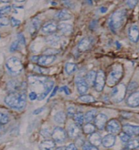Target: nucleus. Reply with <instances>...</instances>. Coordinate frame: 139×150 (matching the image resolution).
<instances>
[{"instance_id":"obj_56","label":"nucleus","mask_w":139,"mask_h":150,"mask_svg":"<svg viewBox=\"0 0 139 150\" xmlns=\"http://www.w3.org/2000/svg\"><path fill=\"white\" fill-rule=\"evenodd\" d=\"M116 44H117V48H118V49H119V48H120V44H119V43L118 42H116Z\"/></svg>"},{"instance_id":"obj_47","label":"nucleus","mask_w":139,"mask_h":150,"mask_svg":"<svg viewBox=\"0 0 139 150\" xmlns=\"http://www.w3.org/2000/svg\"><path fill=\"white\" fill-rule=\"evenodd\" d=\"M137 87H138V85H137L136 82L133 81L129 85V87H128V91H132L135 90V89L137 88Z\"/></svg>"},{"instance_id":"obj_11","label":"nucleus","mask_w":139,"mask_h":150,"mask_svg":"<svg viewBox=\"0 0 139 150\" xmlns=\"http://www.w3.org/2000/svg\"><path fill=\"white\" fill-rule=\"evenodd\" d=\"M53 85H54V83H53V81H50L49 80L46 83V84L42 87V92L41 93L37 95V99L38 100H42L45 98L46 96L49 95L50 92L51 91L52 88H53Z\"/></svg>"},{"instance_id":"obj_38","label":"nucleus","mask_w":139,"mask_h":150,"mask_svg":"<svg viewBox=\"0 0 139 150\" xmlns=\"http://www.w3.org/2000/svg\"><path fill=\"white\" fill-rule=\"evenodd\" d=\"M82 147V150H99L97 147L93 145L90 142H84Z\"/></svg>"},{"instance_id":"obj_29","label":"nucleus","mask_w":139,"mask_h":150,"mask_svg":"<svg viewBox=\"0 0 139 150\" xmlns=\"http://www.w3.org/2000/svg\"><path fill=\"white\" fill-rule=\"evenodd\" d=\"M77 67L76 64L72 63V62H67V63L65 64V72L69 75L72 74L73 73L75 72L77 70Z\"/></svg>"},{"instance_id":"obj_59","label":"nucleus","mask_w":139,"mask_h":150,"mask_svg":"<svg viewBox=\"0 0 139 150\" xmlns=\"http://www.w3.org/2000/svg\"><path fill=\"white\" fill-rule=\"evenodd\" d=\"M0 38H1V36H0Z\"/></svg>"},{"instance_id":"obj_54","label":"nucleus","mask_w":139,"mask_h":150,"mask_svg":"<svg viewBox=\"0 0 139 150\" xmlns=\"http://www.w3.org/2000/svg\"><path fill=\"white\" fill-rule=\"evenodd\" d=\"M11 0H0V3H8Z\"/></svg>"},{"instance_id":"obj_57","label":"nucleus","mask_w":139,"mask_h":150,"mask_svg":"<svg viewBox=\"0 0 139 150\" xmlns=\"http://www.w3.org/2000/svg\"><path fill=\"white\" fill-rule=\"evenodd\" d=\"M15 1H16L17 2H23V1H25L26 0H15Z\"/></svg>"},{"instance_id":"obj_45","label":"nucleus","mask_w":139,"mask_h":150,"mask_svg":"<svg viewBox=\"0 0 139 150\" xmlns=\"http://www.w3.org/2000/svg\"><path fill=\"white\" fill-rule=\"evenodd\" d=\"M10 23H11V25L13 27H17L21 24V21H19V20H18L16 18H15L12 17L11 18Z\"/></svg>"},{"instance_id":"obj_43","label":"nucleus","mask_w":139,"mask_h":150,"mask_svg":"<svg viewBox=\"0 0 139 150\" xmlns=\"http://www.w3.org/2000/svg\"><path fill=\"white\" fill-rule=\"evenodd\" d=\"M75 113H76L75 109H74V107H70V108H68V109H67V114L68 117H73L74 114H75Z\"/></svg>"},{"instance_id":"obj_35","label":"nucleus","mask_w":139,"mask_h":150,"mask_svg":"<svg viewBox=\"0 0 139 150\" xmlns=\"http://www.w3.org/2000/svg\"><path fill=\"white\" fill-rule=\"evenodd\" d=\"M11 11V6H9V5L0 7V17H2L4 16L9 13Z\"/></svg>"},{"instance_id":"obj_20","label":"nucleus","mask_w":139,"mask_h":150,"mask_svg":"<svg viewBox=\"0 0 139 150\" xmlns=\"http://www.w3.org/2000/svg\"><path fill=\"white\" fill-rule=\"evenodd\" d=\"M91 44V39L88 37H85L81 39V41L79 42L77 46V49L79 51L84 52V51H86L90 48Z\"/></svg>"},{"instance_id":"obj_6","label":"nucleus","mask_w":139,"mask_h":150,"mask_svg":"<svg viewBox=\"0 0 139 150\" xmlns=\"http://www.w3.org/2000/svg\"><path fill=\"white\" fill-rule=\"evenodd\" d=\"M106 74L103 71L100 70L96 73V76L94 81V88L97 92H101L106 85Z\"/></svg>"},{"instance_id":"obj_8","label":"nucleus","mask_w":139,"mask_h":150,"mask_svg":"<svg viewBox=\"0 0 139 150\" xmlns=\"http://www.w3.org/2000/svg\"><path fill=\"white\" fill-rule=\"evenodd\" d=\"M106 128V131L110 134L118 133L120 132L121 129H122V126H121L120 123L117 119H111L109 121H107Z\"/></svg>"},{"instance_id":"obj_27","label":"nucleus","mask_w":139,"mask_h":150,"mask_svg":"<svg viewBox=\"0 0 139 150\" xmlns=\"http://www.w3.org/2000/svg\"><path fill=\"white\" fill-rule=\"evenodd\" d=\"M96 76V72L94 70H91L87 73V74L86 75V78H85V80H86L88 86H94Z\"/></svg>"},{"instance_id":"obj_17","label":"nucleus","mask_w":139,"mask_h":150,"mask_svg":"<svg viewBox=\"0 0 139 150\" xmlns=\"http://www.w3.org/2000/svg\"><path fill=\"white\" fill-rule=\"evenodd\" d=\"M122 131L127 133L130 136L133 135H139V126H133L130 124H125L122 127Z\"/></svg>"},{"instance_id":"obj_49","label":"nucleus","mask_w":139,"mask_h":150,"mask_svg":"<svg viewBox=\"0 0 139 150\" xmlns=\"http://www.w3.org/2000/svg\"><path fill=\"white\" fill-rule=\"evenodd\" d=\"M65 150H78L77 147L74 144L71 143L68 146H67L66 148H65Z\"/></svg>"},{"instance_id":"obj_30","label":"nucleus","mask_w":139,"mask_h":150,"mask_svg":"<svg viewBox=\"0 0 139 150\" xmlns=\"http://www.w3.org/2000/svg\"><path fill=\"white\" fill-rule=\"evenodd\" d=\"M54 120L58 124H63L66 120V116L63 112H58L54 115Z\"/></svg>"},{"instance_id":"obj_52","label":"nucleus","mask_w":139,"mask_h":150,"mask_svg":"<svg viewBox=\"0 0 139 150\" xmlns=\"http://www.w3.org/2000/svg\"><path fill=\"white\" fill-rule=\"evenodd\" d=\"M107 11H108V8H107L106 7L103 6V7H101V8H100V11H101L102 13H106Z\"/></svg>"},{"instance_id":"obj_44","label":"nucleus","mask_w":139,"mask_h":150,"mask_svg":"<svg viewBox=\"0 0 139 150\" xmlns=\"http://www.w3.org/2000/svg\"><path fill=\"white\" fill-rule=\"evenodd\" d=\"M18 41L19 42V44H22V45H26V38L23 36L22 34H18Z\"/></svg>"},{"instance_id":"obj_2","label":"nucleus","mask_w":139,"mask_h":150,"mask_svg":"<svg viewBox=\"0 0 139 150\" xmlns=\"http://www.w3.org/2000/svg\"><path fill=\"white\" fill-rule=\"evenodd\" d=\"M126 17V9H119L112 14L110 16L108 25H109L110 29L114 33H117V31L121 28L123 25Z\"/></svg>"},{"instance_id":"obj_15","label":"nucleus","mask_w":139,"mask_h":150,"mask_svg":"<svg viewBox=\"0 0 139 150\" xmlns=\"http://www.w3.org/2000/svg\"><path fill=\"white\" fill-rule=\"evenodd\" d=\"M116 142V137L113 134H108L102 138V142L101 144L104 147L110 148L115 145Z\"/></svg>"},{"instance_id":"obj_50","label":"nucleus","mask_w":139,"mask_h":150,"mask_svg":"<svg viewBox=\"0 0 139 150\" xmlns=\"http://www.w3.org/2000/svg\"><path fill=\"white\" fill-rule=\"evenodd\" d=\"M63 91L64 92H65V94L67 95V96L70 94V90L69 88L67 86L61 87V88H60V91Z\"/></svg>"},{"instance_id":"obj_13","label":"nucleus","mask_w":139,"mask_h":150,"mask_svg":"<svg viewBox=\"0 0 139 150\" xmlns=\"http://www.w3.org/2000/svg\"><path fill=\"white\" fill-rule=\"evenodd\" d=\"M58 30V25L55 22H47L42 26V33L46 35H52L54 34Z\"/></svg>"},{"instance_id":"obj_37","label":"nucleus","mask_w":139,"mask_h":150,"mask_svg":"<svg viewBox=\"0 0 139 150\" xmlns=\"http://www.w3.org/2000/svg\"><path fill=\"white\" fill-rule=\"evenodd\" d=\"M119 135V138H120V140L124 142H128L130 140H131V136H130L129 135H128L127 133H124V132H121Z\"/></svg>"},{"instance_id":"obj_58","label":"nucleus","mask_w":139,"mask_h":150,"mask_svg":"<svg viewBox=\"0 0 139 150\" xmlns=\"http://www.w3.org/2000/svg\"><path fill=\"white\" fill-rule=\"evenodd\" d=\"M87 1H88L89 2L90 4H92V1H91V0H87Z\"/></svg>"},{"instance_id":"obj_36","label":"nucleus","mask_w":139,"mask_h":150,"mask_svg":"<svg viewBox=\"0 0 139 150\" xmlns=\"http://www.w3.org/2000/svg\"><path fill=\"white\" fill-rule=\"evenodd\" d=\"M9 121V118L7 114L0 112V125L6 124Z\"/></svg>"},{"instance_id":"obj_14","label":"nucleus","mask_w":139,"mask_h":150,"mask_svg":"<svg viewBox=\"0 0 139 150\" xmlns=\"http://www.w3.org/2000/svg\"><path fill=\"white\" fill-rule=\"evenodd\" d=\"M126 104L131 108H136L139 106V91L133 92L128 97Z\"/></svg>"},{"instance_id":"obj_32","label":"nucleus","mask_w":139,"mask_h":150,"mask_svg":"<svg viewBox=\"0 0 139 150\" xmlns=\"http://www.w3.org/2000/svg\"><path fill=\"white\" fill-rule=\"evenodd\" d=\"M139 147V140L134 139V140H130L126 144L125 149L126 150H133L136 149Z\"/></svg>"},{"instance_id":"obj_10","label":"nucleus","mask_w":139,"mask_h":150,"mask_svg":"<svg viewBox=\"0 0 139 150\" xmlns=\"http://www.w3.org/2000/svg\"><path fill=\"white\" fill-rule=\"evenodd\" d=\"M56 56H53V55H43V56L38 57L37 62L39 65L44 67V66L51 65L56 60Z\"/></svg>"},{"instance_id":"obj_4","label":"nucleus","mask_w":139,"mask_h":150,"mask_svg":"<svg viewBox=\"0 0 139 150\" xmlns=\"http://www.w3.org/2000/svg\"><path fill=\"white\" fill-rule=\"evenodd\" d=\"M6 67L9 72L13 75L19 74L22 72L23 68L22 62L16 57H11L7 60Z\"/></svg>"},{"instance_id":"obj_21","label":"nucleus","mask_w":139,"mask_h":150,"mask_svg":"<svg viewBox=\"0 0 139 150\" xmlns=\"http://www.w3.org/2000/svg\"><path fill=\"white\" fill-rule=\"evenodd\" d=\"M41 26V21L38 18H35L31 21V24L30 26V33L31 35H36L37 33H38L39 29Z\"/></svg>"},{"instance_id":"obj_7","label":"nucleus","mask_w":139,"mask_h":150,"mask_svg":"<svg viewBox=\"0 0 139 150\" xmlns=\"http://www.w3.org/2000/svg\"><path fill=\"white\" fill-rule=\"evenodd\" d=\"M51 136H52L54 142H58V143H62L66 140L67 133L63 128L57 126L53 129Z\"/></svg>"},{"instance_id":"obj_18","label":"nucleus","mask_w":139,"mask_h":150,"mask_svg":"<svg viewBox=\"0 0 139 150\" xmlns=\"http://www.w3.org/2000/svg\"><path fill=\"white\" fill-rule=\"evenodd\" d=\"M81 133L80 126L76 124H72L68 127V135L71 138H77Z\"/></svg>"},{"instance_id":"obj_40","label":"nucleus","mask_w":139,"mask_h":150,"mask_svg":"<svg viewBox=\"0 0 139 150\" xmlns=\"http://www.w3.org/2000/svg\"><path fill=\"white\" fill-rule=\"evenodd\" d=\"M10 23V21L6 17H0V26H7Z\"/></svg>"},{"instance_id":"obj_28","label":"nucleus","mask_w":139,"mask_h":150,"mask_svg":"<svg viewBox=\"0 0 139 150\" xmlns=\"http://www.w3.org/2000/svg\"><path fill=\"white\" fill-rule=\"evenodd\" d=\"M74 120L75 121V124H77L78 126H82L84 122V115L82 112H77L74 115Z\"/></svg>"},{"instance_id":"obj_48","label":"nucleus","mask_w":139,"mask_h":150,"mask_svg":"<svg viewBox=\"0 0 139 150\" xmlns=\"http://www.w3.org/2000/svg\"><path fill=\"white\" fill-rule=\"evenodd\" d=\"M29 98H30V100H32V101L35 100H36L37 98V93L35 92V91H32L31 93H30Z\"/></svg>"},{"instance_id":"obj_23","label":"nucleus","mask_w":139,"mask_h":150,"mask_svg":"<svg viewBox=\"0 0 139 150\" xmlns=\"http://www.w3.org/2000/svg\"><path fill=\"white\" fill-rule=\"evenodd\" d=\"M56 143L53 140H46L42 141L40 145V150H54Z\"/></svg>"},{"instance_id":"obj_1","label":"nucleus","mask_w":139,"mask_h":150,"mask_svg":"<svg viewBox=\"0 0 139 150\" xmlns=\"http://www.w3.org/2000/svg\"><path fill=\"white\" fill-rule=\"evenodd\" d=\"M5 103L10 108L15 110H21L25 108L27 102L26 93L24 91L9 93L5 98Z\"/></svg>"},{"instance_id":"obj_5","label":"nucleus","mask_w":139,"mask_h":150,"mask_svg":"<svg viewBox=\"0 0 139 150\" xmlns=\"http://www.w3.org/2000/svg\"><path fill=\"white\" fill-rule=\"evenodd\" d=\"M126 87L124 83H119L114 87L111 92L112 100L116 103L122 102L125 98L126 93Z\"/></svg>"},{"instance_id":"obj_22","label":"nucleus","mask_w":139,"mask_h":150,"mask_svg":"<svg viewBox=\"0 0 139 150\" xmlns=\"http://www.w3.org/2000/svg\"><path fill=\"white\" fill-rule=\"evenodd\" d=\"M58 30L65 35H70L72 33V25L68 23H60L58 25Z\"/></svg>"},{"instance_id":"obj_42","label":"nucleus","mask_w":139,"mask_h":150,"mask_svg":"<svg viewBox=\"0 0 139 150\" xmlns=\"http://www.w3.org/2000/svg\"><path fill=\"white\" fill-rule=\"evenodd\" d=\"M34 70L38 73H41V74H46V73L49 72H48V69L44 68V67H37V66H35V68H34Z\"/></svg>"},{"instance_id":"obj_3","label":"nucleus","mask_w":139,"mask_h":150,"mask_svg":"<svg viewBox=\"0 0 139 150\" xmlns=\"http://www.w3.org/2000/svg\"><path fill=\"white\" fill-rule=\"evenodd\" d=\"M123 67L120 64H117L112 67V69L108 74V77L106 79L107 85L109 87L115 86L119 81L122 79L123 76Z\"/></svg>"},{"instance_id":"obj_53","label":"nucleus","mask_w":139,"mask_h":150,"mask_svg":"<svg viewBox=\"0 0 139 150\" xmlns=\"http://www.w3.org/2000/svg\"><path fill=\"white\" fill-rule=\"evenodd\" d=\"M57 91H58V87L57 86H56L54 88V89H53V92H52V93H51V96H50V97L51 98H52V97H53V96H55V95H56V92H57Z\"/></svg>"},{"instance_id":"obj_12","label":"nucleus","mask_w":139,"mask_h":150,"mask_svg":"<svg viewBox=\"0 0 139 150\" xmlns=\"http://www.w3.org/2000/svg\"><path fill=\"white\" fill-rule=\"evenodd\" d=\"M108 121V118L106 114L103 113H100L96 115V117L94 119V124L95 126L99 130H103L106 127V125Z\"/></svg>"},{"instance_id":"obj_55","label":"nucleus","mask_w":139,"mask_h":150,"mask_svg":"<svg viewBox=\"0 0 139 150\" xmlns=\"http://www.w3.org/2000/svg\"><path fill=\"white\" fill-rule=\"evenodd\" d=\"M64 147H58V148H56V149L55 150H63V149H64Z\"/></svg>"},{"instance_id":"obj_33","label":"nucleus","mask_w":139,"mask_h":150,"mask_svg":"<svg viewBox=\"0 0 139 150\" xmlns=\"http://www.w3.org/2000/svg\"><path fill=\"white\" fill-rule=\"evenodd\" d=\"M96 131V126L95 125L91 124V123H87L83 126V132L84 133L87 134V135H91V134L94 133Z\"/></svg>"},{"instance_id":"obj_26","label":"nucleus","mask_w":139,"mask_h":150,"mask_svg":"<svg viewBox=\"0 0 139 150\" xmlns=\"http://www.w3.org/2000/svg\"><path fill=\"white\" fill-rule=\"evenodd\" d=\"M72 13L67 9H63L60 11L58 13V14H57V18H58V19L61 21H65L70 20L72 18Z\"/></svg>"},{"instance_id":"obj_19","label":"nucleus","mask_w":139,"mask_h":150,"mask_svg":"<svg viewBox=\"0 0 139 150\" xmlns=\"http://www.w3.org/2000/svg\"><path fill=\"white\" fill-rule=\"evenodd\" d=\"M21 86H22V85L16 80H11L7 83L6 89L9 93L17 92L20 91Z\"/></svg>"},{"instance_id":"obj_31","label":"nucleus","mask_w":139,"mask_h":150,"mask_svg":"<svg viewBox=\"0 0 139 150\" xmlns=\"http://www.w3.org/2000/svg\"><path fill=\"white\" fill-rule=\"evenodd\" d=\"M97 115V111L96 110H92L87 112L84 115V121L87 123H90L91 121L94 120Z\"/></svg>"},{"instance_id":"obj_34","label":"nucleus","mask_w":139,"mask_h":150,"mask_svg":"<svg viewBox=\"0 0 139 150\" xmlns=\"http://www.w3.org/2000/svg\"><path fill=\"white\" fill-rule=\"evenodd\" d=\"M80 101L86 103H92L96 101V99L91 95H82L79 98Z\"/></svg>"},{"instance_id":"obj_9","label":"nucleus","mask_w":139,"mask_h":150,"mask_svg":"<svg viewBox=\"0 0 139 150\" xmlns=\"http://www.w3.org/2000/svg\"><path fill=\"white\" fill-rule=\"evenodd\" d=\"M75 83L77 88V91L79 94L84 95L86 93L89 89V86L87 84L85 79L81 77V76H77Z\"/></svg>"},{"instance_id":"obj_24","label":"nucleus","mask_w":139,"mask_h":150,"mask_svg":"<svg viewBox=\"0 0 139 150\" xmlns=\"http://www.w3.org/2000/svg\"><path fill=\"white\" fill-rule=\"evenodd\" d=\"M89 140L90 143L93 145L98 147L102 142V137H101L99 133L94 132V133L91 134Z\"/></svg>"},{"instance_id":"obj_41","label":"nucleus","mask_w":139,"mask_h":150,"mask_svg":"<svg viewBox=\"0 0 139 150\" xmlns=\"http://www.w3.org/2000/svg\"><path fill=\"white\" fill-rule=\"evenodd\" d=\"M18 46H19V42L18 40L15 41V42L12 43L9 49L11 52H14V51H16L18 48Z\"/></svg>"},{"instance_id":"obj_25","label":"nucleus","mask_w":139,"mask_h":150,"mask_svg":"<svg viewBox=\"0 0 139 150\" xmlns=\"http://www.w3.org/2000/svg\"><path fill=\"white\" fill-rule=\"evenodd\" d=\"M46 42L47 44H49V45L52 46H56L59 44L60 42V37L58 35H49V37H47L46 38Z\"/></svg>"},{"instance_id":"obj_51","label":"nucleus","mask_w":139,"mask_h":150,"mask_svg":"<svg viewBox=\"0 0 139 150\" xmlns=\"http://www.w3.org/2000/svg\"><path fill=\"white\" fill-rule=\"evenodd\" d=\"M44 108H38V109H37V110H35V111L33 112V114H40L41 112H42L44 111Z\"/></svg>"},{"instance_id":"obj_16","label":"nucleus","mask_w":139,"mask_h":150,"mask_svg":"<svg viewBox=\"0 0 139 150\" xmlns=\"http://www.w3.org/2000/svg\"><path fill=\"white\" fill-rule=\"evenodd\" d=\"M129 38L133 43L138 42L139 40V29L138 26L132 25L129 28L128 31Z\"/></svg>"},{"instance_id":"obj_46","label":"nucleus","mask_w":139,"mask_h":150,"mask_svg":"<svg viewBox=\"0 0 139 150\" xmlns=\"http://www.w3.org/2000/svg\"><path fill=\"white\" fill-rule=\"evenodd\" d=\"M41 135H42L44 137H46H46H50L51 135V133H50V131L48 129H46V128L41 131Z\"/></svg>"},{"instance_id":"obj_39","label":"nucleus","mask_w":139,"mask_h":150,"mask_svg":"<svg viewBox=\"0 0 139 150\" xmlns=\"http://www.w3.org/2000/svg\"><path fill=\"white\" fill-rule=\"evenodd\" d=\"M139 0H126V5L130 8H134L137 4H138Z\"/></svg>"}]
</instances>
